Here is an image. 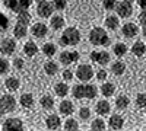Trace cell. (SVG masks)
<instances>
[{
	"instance_id": "cell-44",
	"label": "cell",
	"mask_w": 146,
	"mask_h": 131,
	"mask_svg": "<svg viewBox=\"0 0 146 131\" xmlns=\"http://www.w3.org/2000/svg\"><path fill=\"white\" fill-rule=\"evenodd\" d=\"M107 77H108V76H107V70H104V68H100L98 71H96V79H98L100 82H104Z\"/></svg>"
},
{
	"instance_id": "cell-43",
	"label": "cell",
	"mask_w": 146,
	"mask_h": 131,
	"mask_svg": "<svg viewBox=\"0 0 146 131\" xmlns=\"http://www.w3.org/2000/svg\"><path fill=\"white\" fill-rule=\"evenodd\" d=\"M62 77H63V80H64V83H66V82H70L75 76H73V71H72V70L66 68V70L63 71V76H62Z\"/></svg>"
},
{
	"instance_id": "cell-7",
	"label": "cell",
	"mask_w": 146,
	"mask_h": 131,
	"mask_svg": "<svg viewBox=\"0 0 146 131\" xmlns=\"http://www.w3.org/2000/svg\"><path fill=\"white\" fill-rule=\"evenodd\" d=\"M15 108H16V99L12 95L6 93L0 96V109L3 111V114L15 111Z\"/></svg>"
},
{
	"instance_id": "cell-48",
	"label": "cell",
	"mask_w": 146,
	"mask_h": 131,
	"mask_svg": "<svg viewBox=\"0 0 146 131\" xmlns=\"http://www.w3.org/2000/svg\"><path fill=\"white\" fill-rule=\"evenodd\" d=\"M2 115H3V111H2V109H0V117H2Z\"/></svg>"
},
{
	"instance_id": "cell-35",
	"label": "cell",
	"mask_w": 146,
	"mask_h": 131,
	"mask_svg": "<svg viewBox=\"0 0 146 131\" xmlns=\"http://www.w3.org/2000/svg\"><path fill=\"white\" fill-rule=\"evenodd\" d=\"M9 26H10V20H9V18H7L5 13H2V12H0V34L6 32V31L9 29Z\"/></svg>"
},
{
	"instance_id": "cell-9",
	"label": "cell",
	"mask_w": 146,
	"mask_h": 131,
	"mask_svg": "<svg viewBox=\"0 0 146 131\" xmlns=\"http://www.w3.org/2000/svg\"><path fill=\"white\" fill-rule=\"evenodd\" d=\"M16 51V41L13 38H3L0 41V53L3 55H12Z\"/></svg>"
},
{
	"instance_id": "cell-3",
	"label": "cell",
	"mask_w": 146,
	"mask_h": 131,
	"mask_svg": "<svg viewBox=\"0 0 146 131\" xmlns=\"http://www.w3.org/2000/svg\"><path fill=\"white\" fill-rule=\"evenodd\" d=\"M89 41H91L92 45H96V47H100V45H108L110 44V37H108V34H107L105 29L96 26V28H94L89 32Z\"/></svg>"
},
{
	"instance_id": "cell-4",
	"label": "cell",
	"mask_w": 146,
	"mask_h": 131,
	"mask_svg": "<svg viewBox=\"0 0 146 131\" xmlns=\"http://www.w3.org/2000/svg\"><path fill=\"white\" fill-rule=\"evenodd\" d=\"M3 5L15 13H21V12H28L32 2L31 0H5Z\"/></svg>"
},
{
	"instance_id": "cell-10",
	"label": "cell",
	"mask_w": 146,
	"mask_h": 131,
	"mask_svg": "<svg viewBox=\"0 0 146 131\" xmlns=\"http://www.w3.org/2000/svg\"><path fill=\"white\" fill-rule=\"evenodd\" d=\"M110 60H111V57H110V53H108V51L95 50V51L91 53V61H94V63H96V64L104 66V64H108Z\"/></svg>"
},
{
	"instance_id": "cell-5",
	"label": "cell",
	"mask_w": 146,
	"mask_h": 131,
	"mask_svg": "<svg viewBox=\"0 0 146 131\" xmlns=\"http://www.w3.org/2000/svg\"><path fill=\"white\" fill-rule=\"evenodd\" d=\"M76 77L82 82V83H86L94 77V68L89 64H79L76 68Z\"/></svg>"
},
{
	"instance_id": "cell-42",
	"label": "cell",
	"mask_w": 146,
	"mask_h": 131,
	"mask_svg": "<svg viewBox=\"0 0 146 131\" xmlns=\"http://www.w3.org/2000/svg\"><path fill=\"white\" fill-rule=\"evenodd\" d=\"M102 6H104L107 10H113V9L117 6V2H114V0H104Z\"/></svg>"
},
{
	"instance_id": "cell-34",
	"label": "cell",
	"mask_w": 146,
	"mask_h": 131,
	"mask_svg": "<svg viewBox=\"0 0 146 131\" xmlns=\"http://www.w3.org/2000/svg\"><path fill=\"white\" fill-rule=\"evenodd\" d=\"M113 51H114V54H115L117 57H123V55L127 53V45L123 44V42H117V44H114V47H113Z\"/></svg>"
},
{
	"instance_id": "cell-39",
	"label": "cell",
	"mask_w": 146,
	"mask_h": 131,
	"mask_svg": "<svg viewBox=\"0 0 146 131\" xmlns=\"http://www.w3.org/2000/svg\"><path fill=\"white\" fill-rule=\"evenodd\" d=\"M9 71V61L5 57H0V74H6Z\"/></svg>"
},
{
	"instance_id": "cell-46",
	"label": "cell",
	"mask_w": 146,
	"mask_h": 131,
	"mask_svg": "<svg viewBox=\"0 0 146 131\" xmlns=\"http://www.w3.org/2000/svg\"><path fill=\"white\" fill-rule=\"evenodd\" d=\"M139 22L142 23V26L146 25V12H140V15H139Z\"/></svg>"
},
{
	"instance_id": "cell-11",
	"label": "cell",
	"mask_w": 146,
	"mask_h": 131,
	"mask_svg": "<svg viewBox=\"0 0 146 131\" xmlns=\"http://www.w3.org/2000/svg\"><path fill=\"white\" fill-rule=\"evenodd\" d=\"M115 9H117V13H118L120 18H130L131 13H133V3L123 0V2L117 3Z\"/></svg>"
},
{
	"instance_id": "cell-28",
	"label": "cell",
	"mask_w": 146,
	"mask_h": 131,
	"mask_svg": "<svg viewBox=\"0 0 146 131\" xmlns=\"http://www.w3.org/2000/svg\"><path fill=\"white\" fill-rule=\"evenodd\" d=\"M114 92H115V86H114V83H111V82H105V83H102V86H101V93L104 95V96H113L114 95Z\"/></svg>"
},
{
	"instance_id": "cell-2",
	"label": "cell",
	"mask_w": 146,
	"mask_h": 131,
	"mask_svg": "<svg viewBox=\"0 0 146 131\" xmlns=\"http://www.w3.org/2000/svg\"><path fill=\"white\" fill-rule=\"evenodd\" d=\"M80 41V32L79 29H76L75 26H69L67 29L63 31L62 37H60V42H62V45H78Z\"/></svg>"
},
{
	"instance_id": "cell-31",
	"label": "cell",
	"mask_w": 146,
	"mask_h": 131,
	"mask_svg": "<svg viewBox=\"0 0 146 131\" xmlns=\"http://www.w3.org/2000/svg\"><path fill=\"white\" fill-rule=\"evenodd\" d=\"M129 105H130L129 96H126V95H120V96H117V99H115V106H117L118 109H126Z\"/></svg>"
},
{
	"instance_id": "cell-18",
	"label": "cell",
	"mask_w": 146,
	"mask_h": 131,
	"mask_svg": "<svg viewBox=\"0 0 146 131\" xmlns=\"http://www.w3.org/2000/svg\"><path fill=\"white\" fill-rule=\"evenodd\" d=\"M110 111H111V106H110L108 101L101 99V101L96 102V105H95V112L98 114V115H102V117H104V115L110 114Z\"/></svg>"
},
{
	"instance_id": "cell-29",
	"label": "cell",
	"mask_w": 146,
	"mask_h": 131,
	"mask_svg": "<svg viewBox=\"0 0 146 131\" xmlns=\"http://www.w3.org/2000/svg\"><path fill=\"white\" fill-rule=\"evenodd\" d=\"M111 71H113V74H115V76H121L126 71V63H123V61H114L113 64H111Z\"/></svg>"
},
{
	"instance_id": "cell-20",
	"label": "cell",
	"mask_w": 146,
	"mask_h": 131,
	"mask_svg": "<svg viewBox=\"0 0 146 131\" xmlns=\"http://www.w3.org/2000/svg\"><path fill=\"white\" fill-rule=\"evenodd\" d=\"M23 53H25L27 57H34L38 53V45H36L34 41H28L25 45H23Z\"/></svg>"
},
{
	"instance_id": "cell-22",
	"label": "cell",
	"mask_w": 146,
	"mask_h": 131,
	"mask_svg": "<svg viewBox=\"0 0 146 131\" xmlns=\"http://www.w3.org/2000/svg\"><path fill=\"white\" fill-rule=\"evenodd\" d=\"M54 92H56L57 96L64 98L66 95L69 93V86H67V83H64V82H58V83H56V86H54Z\"/></svg>"
},
{
	"instance_id": "cell-8",
	"label": "cell",
	"mask_w": 146,
	"mask_h": 131,
	"mask_svg": "<svg viewBox=\"0 0 146 131\" xmlns=\"http://www.w3.org/2000/svg\"><path fill=\"white\" fill-rule=\"evenodd\" d=\"M53 5L51 2H47V0H40L36 3V13L40 18H50L53 15Z\"/></svg>"
},
{
	"instance_id": "cell-17",
	"label": "cell",
	"mask_w": 146,
	"mask_h": 131,
	"mask_svg": "<svg viewBox=\"0 0 146 131\" xmlns=\"http://www.w3.org/2000/svg\"><path fill=\"white\" fill-rule=\"evenodd\" d=\"M58 111H60V114H63V115H66V117H67V115H72L73 111H75V105H73L72 101L64 99V101L60 102V105H58Z\"/></svg>"
},
{
	"instance_id": "cell-16",
	"label": "cell",
	"mask_w": 146,
	"mask_h": 131,
	"mask_svg": "<svg viewBox=\"0 0 146 131\" xmlns=\"http://www.w3.org/2000/svg\"><path fill=\"white\" fill-rule=\"evenodd\" d=\"M123 125H124V118L121 117V115L114 114V115L110 117V120H108V127L111 128V130H114V131L121 130V128H123Z\"/></svg>"
},
{
	"instance_id": "cell-15",
	"label": "cell",
	"mask_w": 146,
	"mask_h": 131,
	"mask_svg": "<svg viewBox=\"0 0 146 131\" xmlns=\"http://www.w3.org/2000/svg\"><path fill=\"white\" fill-rule=\"evenodd\" d=\"M45 125L48 130H58L60 127H62V120H60V117L56 115V114H50L47 118H45Z\"/></svg>"
},
{
	"instance_id": "cell-45",
	"label": "cell",
	"mask_w": 146,
	"mask_h": 131,
	"mask_svg": "<svg viewBox=\"0 0 146 131\" xmlns=\"http://www.w3.org/2000/svg\"><path fill=\"white\" fill-rule=\"evenodd\" d=\"M23 64H25V63H23V60H22L21 57H16L15 60H13V66H15L16 70H22L23 68Z\"/></svg>"
},
{
	"instance_id": "cell-23",
	"label": "cell",
	"mask_w": 146,
	"mask_h": 131,
	"mask_svg": "<svg viewBox=\"0 0 146 131\" xmlns=\"http://www.w3.org/2000/svg\"><path fill=\"white\" fill-rule=\"evenodd\" d=\"M50 26L54 29V31H58L64 26V18L62 15H56L50 19Z\"/></svg>"
},
{
	"instance_id": "cell-37",
	"label": "cell",
	"mask_w": 146,
	"mask_h": 131,
	"mask_svg": "<svg viewBox=\"0 0 146 131\" xmlns=\"http://www.w3.org/2000/svg\"><path fill=\"white\" fill-rule=\"evenodd\" d=\"M91 128L92 131H104L105 130V122L101 118H95V120L91 122Z\"/></svg>"
},
{
	"instance_id": "cell-30",
	"label": "cell",
	"mask_w": 146,
	"mask_h": 131,
	"mask_svg": "<svg viewBox=\"0 0 146 131\" xmlns=\"http://www.w3.org/2000/svg\"><path fill=\"white\" fill-rule=\"evenodd\" d=\"M40 105L44 109H53L54 108V99L50 95H44V96L40 99Z\"/></svg>"
},
{
	"instance_id": "cell-38",
	"label": "cell",
	"mask_w": 146,
	"mask_h": 131,
	"mask_svg": "<svg viewBox=\"0 0 146 131\" xmlns=\"http://www.w3.org/2000/svg\"><path fill=\"white\" fill-rule=\"evenodd\" d=\"M136 106H139V108H146V93H137Z\"/></svg>"
},
{
	"instance_id": "cell-1",
	"label": "cell",
	"mask_w": 146,
	"mask_h": 131,
	"mask_svg": "<svg viewBox=\"0 0 146 131\" xmlns=\"http://www.w3.org/2000/svg\"><path fill=\"white\" fill-rule=\"evenodd\" d=\"M72 95L75 99H94L98 95V88L92 83H78L73 86Z\"/></svg>"
},
{
	"instance_id": "cell-41",
	"label": "cell",
	"mask_w": 146,
	"mask_h": 131,
	"mask_svg": "<svg viewBox=\"0 0 146 131\" xmlns=\"http://www.w3.org/2000/svg\"><path fill=\"white\" fill-rule=\"evenodd\" d=\"M51 5H53V9L56 10H63L67 6V2L66 0H54V2H51Z\"/></svg>"
},
{
	"instance_id": "cell-32",
	"label": "cell",
	"mask_w": 146,
	"mask_h": 131,
	"mask_svg": "<svg viewBox=\"0 0 146 131\" xmlns=\"http://www.w3.org/2000/svg\"><path fill=\"white\" fill-rule=\"evenodd\" d=\"M42 53H44L47 57H53V55H56V53H57V47H56V44H53V42H45V44L42 45Z\"/></svg>"
},
{
	"instance_id": "cell-40",
	"label": "cell",
	"mask_w": 146,
	"mask_h": 131,
	"mask_svg": "<svg viewBox=\"0 0 146 131\" xmlns=\"http://www.w3.org/2000/svg\"><path fill=\"white\" fill-rule=\"evenodd\" d=\"M79 118H80V120H89V118H91V109L86 108V106L80 108L79 109Z\"/></svg>"
},
{
	"instance_id": "cell-33",
	"label": "cell",
	"mask_w": 146,
	"mask_h": 131,
	"mask_svg": "<svg viewBox=\"0 0 146 131\" xmlns=\"http://www.w3.org/2000/svg\"><path fill=\"white\" fill-rule=\"evenodd\" d=\"M16 22H18V23H22V25H25V26H28L29 22H31V15H29V12H21V13H18Z\"/></svg>"
},
{
	"instance_id": "cell-36",
	"label": "cell",
	"mask_w": 146,
	"mask_h": 131,
	"mask_svg": "<svg viewBox=\"0 0 146 131\" xmlns=\"http://www.w3.org/2000/svg\"><path fill=\"white\" fill-rule=\"evenodd\" d=\"M64 131H79V122L73 118H69L64 122Z\"/></svg>"
},
{
	"instance_id": "cell-12",
	"label": "cell",
	"mask_w": 146,
	"mask_h": 131,
	"mask_svg": "<svg viewBox=\"0 0 146 131\" xmlns=\"http://www.w3.org/2000/svg\"><path fill=\"white\" fill-rule=\"evenodd\" d=\"M58 60H60L62 64H66V66L73 64V63L79 61V53L78 51H62Z\"/></svg>"
},
{
	"instance_id": "cell-14",
	"label": "cell",
	"mask_w": 146,
	"mask_h": 131,
	"mask_svg": "<svg viewBox=\"0 0 146 131\" xmlns=\"http://www.w3.org/2000/svg\"><path fill=\"white\" fill-rule=\"evenodd\" d=\"M139 32V28L136 23H133V22H127L123 25V28H121V34L124 35L126 38H135L136 35Z\"/></svg>"
},
{
	"instance_id": "cell-26",
	"label": "cell",
	"mask_w": 146,
	"mask_h": 131,
	"mask_svg": "<svg viewBox=\"0 0 146 131\" xmlns=\"http://www.w3.org/2000/svg\"><path fill=\"white\" fill-rule=\"evenodd\" d=\"M44 71L48 76H54V74H57V71H58V64L56 61H53V60L47 61V63H44Z\"/></svg>"
},
{
	"instance_id": "cell-24",
	"label": "cell",
	"mask_w": 146,
	"mask_h": 131,
	"mask_svg": "<svg viewBox=\"0 0 146 131\" xmlns=\"http://www.w3.org/2000/svg\"><path fill=\"white\" fill-rule=\"evenodd\" d=\"M19 101H21V105L23 106V108H32L34 103H35L32 93H22Z\"/></svg>"
},
{
	"instance_id": "cell-19",
	"label": "cell",
	"mask_w": 146,
	"mask_h": 131,
	"mask_svg": "<svg viewBox=\"0 0 146 131\" xmlns=\"http://www.w3.org/2000/svg\"><path fill=\"white\" fill-rule=\"evenodd\" d=\"M27 34H28V26H25V25H22V23H18L16 22V25L13 26V37L16 39H22V38L27 37Z\"/></svg>"
},
{
	"instance_id": "cell-25",
	"label": "cell",
	"mask_w": 146,
	"mask_h": 131,
	"mask_svg": "<svg viewBox=\"0 0 146 131\" xmlns=\"http://www.w3.org/2000/svg\"><path fill=\"white\" fill-rule=\"evenodd\" d=\"M131 53L135 57H142L145 53H146V45L142 42V41H136L131 47Z\"/></svg>"
},
{
	"instance_id": "cell-21",
	"label": "cell",
	"mask_w": 146,
	"mask_h": 131,
	"mask_svg": "<svg viewBox=\"0 0 146 131\" xmlns=\"http://www.w3.org/2000/svg\"><path fill=\"white\" fill-rule=\"evenodd\" d=\"M105 26H107L108 29L115 31V29L120 26V18L115 16V15H108L107 19H105Z\"/></svg>"
},
{
	"instance_id": "cell-27",
	"label": "cell",
	"mask_w": 146,
	"mask_h": 131,
	"mask_svg": "<svg viewBox=\"0 0 146 131\" xmlns=\"http://www.w3.org/2000/svg\"><path fill=\"white\" fill-rule=\"evenodd\" d=\"M19 79H16V77H7L6 80H5V88L7 89V90H10V92H15V90H18L19 89Z\"/></svg>"
},
{
	"instance_id": "cell-6",
	"label": "cell",
	"mask_w": 146,
	"mask_h": 131,
	"mask_svg": "<svg viewBox=\"0 0 146 131\" xmlns=\"http://www.w3.org/2000/svg\"><path fill=\"white\" fill-rule=\"evenodd\" d=\"M23 122L21 118L16 117H10L7 120H5L3 125H2V131H23Z\"/></svg>"
},
{
	"instance_id": "cell-47",
	"label": "cell",
	"mask_w": 146,
	"mask_h": 131,
	"mask_svg": "<svg viewBox=\"0 0 146 131\" xmlns=\"http://www.w3.org/2000/svg\"><path fill=\"white\" fill-rule=\"evenodd\" d=\"M142 34H143V37L146 38V25H143V26H142Z\"/></svg>"
},
{
	"instance_id": "cell-13",
	"label": "cell",
	"mask_w": 146,
	"mask_h": 131,
	"mask_svg": "<svg viewBox=\"0 0 146 131\" xmlns=\"http://www.w3.org/2000/svg\"><path fill=\"white\" fill-rule=\"evenodd\" d=\"M31 32H32V35L35 38H44V37H47V34H48V26L45 25V23H42V22H36V23L32 25Z\"/></svg>"
}]
</instances>
